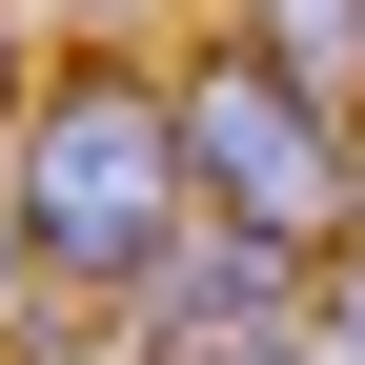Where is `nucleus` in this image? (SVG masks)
Returning <instances> with one entry per match:
<instances>
[{"label": "nucleus", "mask_w": 365, "mask_h": 365, "mask_svg": "<svg viewBox=\"0 0 365 365\" xmlns=\"http://www.w3.org/2000/svg\"><path fill=\"white\" fill-rule=\"evenodd\" d=\"M163 122H182V203H223V223H264V244H365V122H325L304 81H264L244 41H182L163 61Z\"/></svg>", "instance_id": "obj_2"}, {"label": "nucleus", "mask_w": 365, "mask_h": 365, "mask_svg": "<svg viewBox=\"0 0 365 365\" xmlns=\"http://www.w3.org/2000/svg\"><path fill=\"white\" fill-rule=\"evenodd\" d=\"M0 122H21V0H0Z\"/></svg>", "instance_id": "obj_8"}, {"label": "nucleus", "mask_w": 365, "mask_h": 365, "mask_svg": "<svg viewBox=\"0 0 365 365\" xmlns=\"http://www.w3.org/2000/svg\"><path fill=\"white\" fill-rule=\"evenodd\" d=\"M61 21H81V41H122V21H163V0H61Z\"/></svg>", "instance_id": "obj_7"}, {"label": "nucleus", "mask_w": 365, "mask_h": 365, "mask_svg": "<svg viewBox=\"0 0 365 365\" xmlns=\"http://www.w3.org/2000/svg\"><path fill=\"white\" fill-rule=\"evenodd\" d=\"M122 365H325L304 325H203V345H122Z\"/></svg>", "instance_id": "obj_5"}, {"label": "nucleus", "mask_w": 365, "mask_h": 365, "mask_svg": "<svg viewBox=\"0 0 365 365\" xmlns=\"http://www.w3.org/2000/svg\"><path fill=\"white\" fill-rule=\"evenodd\" d=\"M223 41L264 81H304L325 122H365V0H223Z\"/></svg>", "instance_id": "obj_4"}, {"label": "nucleus", "mask_w": 365, "mask_h": 365, "mask_svg": "<svg viewBox=\"0 0 365 365\" xmlns=\"http://www.w3.org/2000/svg\"><path fill=\"white\" fill-rule=\"evenodd\" d=\"M41 325V264H21V223H0V345H21Z\"/></svg>", "instance_id": "obj_6"}, {"label": "nucleus", "mask_w": 365, "mask_h": 365, "mask_svg": "<svg viewBox=\"0 0 365 365\" xmlns=\"http://www.w3.org/2000/svg\"><path fill=\"white\" fill-rule=\"evenodd\" d=\"M0 223H21L41 284H81L122 325V284L163 264L182 223V122H163V61H122V41H81L61 81H21V122H0Z\"/></svg>", "instance_id": "obj_1"}, {"label": "nucleus", "mask_w": 365, "mask_h": 365, "mask_svg": "<svg viewBox=\"0 0 365 365\" xmlns=\"http://www.w3.org/2000/svg\"><path fill=\"white\" fill-rule=\"evenodd\" d=\"M304 284H325L304 244H264V223L182 203V223H163V264L122 284V345H203V325H304Z\"/></svg>", "instance_id": "obj_3"}]
</instances>
